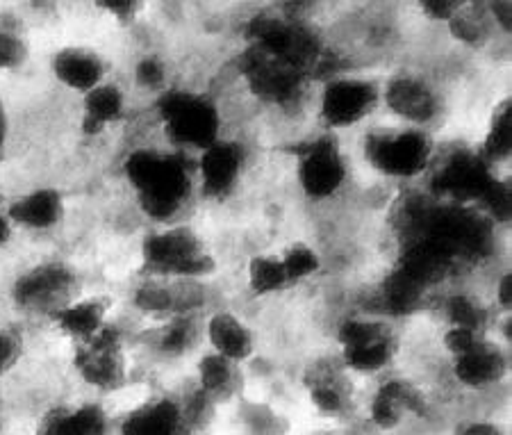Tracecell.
<instances>
[{"mask_svg": "<svg viewBox=\"0 0 512 435\" xmlns=\"http://www.w3.org/2000/svg\"><path fill=\"white\" fill-rule=\"evenodd\" d=\"M123 174L144 215L160 224L176 219L196 190L194 164L180 151L135 149L123 162Z\"/></svg>", "mask_w": 512, "mask_h": 435, "instance_id": "1", "label": "cell"}, {"mask_svg": "<svg viewBox=\"0 0 512 435\" xmlns=\"http://www.w3.org/2000/svg\"><path fill=\"white\" fill-rule=\"evenodd\" d=\"M362 158L378 176L415 180L433 169L435 142L428 130L410 126L374 128L362 137Z\"/></svg>", "mask_w": 512, "mask_h": 435, "instance_id": "2", "label": "cell"}, {"mask_svg": "<svg viewBox=\"0 0 512 435\" xmlns=\"http://www.w3.org/2000/svg\"><path fill=\"white\" fill-rule=\"evenodd\" d=\"M164 135L176 151L201 153L221 139V110L208 94L167 87L158 98Z\"/></svg>", "mask_w": 512, "mask_h": 435, "instance_id": "3", "label": "cell"}, {"mask_svg": "<svg viewBox=\"0 0 512 435\" xmlns=\"http://www.w3.org/2000/svg\"><path fill=\"white\" fill-rule=\"evenodd\" d=\"M142 262L148 276L162 281H201L217 269L201 237L187 226H164L148 235L142 244Z\"/></svg>", "mask_w": 512, "mask_h": 435, "instance_id": "4", "label": "cell"}, {"mask_svg": "<svg viewBox=\"0 0 512 435\" xmlns=\"http://www.w3.org/2000/svg\"><path fill=\"white\" fill-rule=\"evenodd\" d=\"M344 369L378 374L390 367L399 351L394 328L376 317H346L337 326Z\"/></svg>", "mask_w": 512, "mask_h": 435, "instance_id": "5", "label": "cell"}, {"mask_svg": "<svg viewBox=\"0 0 512 435\" xmlns=\"http://www.w3.org/2000/svg\"><path fill=\"white\" fill-rule=\"evenodd\" d=\"M349 164L340 142L330 135L312 137L296 149V183L305 199L324 203L344 190Z\"/></svg>", "mask_w": 512, "mask_h": 435, "instance_id": "6", "label": "cell"}, {"mask_svg": "<svg viewBox=\"0 0 512 435\" xmlns=\"http://www.w3.org/2000/svg\"><path fill=\"white\" fill-rule=\"evenodd\" d=\"M381 105V85L365 76H330L319 96V117L328 130H349Z\"/></svg>", "mask_w": 512, "mask_h": 435, "instance_id": "7", "label": "cell"}, {"mask_svg": "<svg viewBox=\"0 0 512 435\" xmlns=\"http://www.w3.org/2000/svg\"><path fill=\"white\" fill-rule=\"evenodd\" d=\"M433 190L453 205H483L499 183L494 169L483 160L481 153L458 149L449 158L433 164Z\"/></svg>", "mask_w": 512, "mask_h": 435, "instance_id": "8", "label": "cell"}, {"mask_svg": "<svg viewBox=\"0 0 512 435\" xmlns=\"http://www.w3.org/2000/svg\"><path fill=\"white\" fill-rule=\"evenodd\" d=\"M73 369L94 390H117L126 383L128 360L119 328L107 324L92 340L76 344Z\"/></svg>", "mask_w": 512, "mask_h": 435, "instance_id": "9", "label": "cell"}, {"mask_svg": "<svg viewBox=\"0 0 512 435\" xmlns=\"http://www.w3.org/2000/svg\"><path fill=\"white\" fill-rule=\"evenodd\" d=\"M381 103L403 126L426 130L442 112V96L431 80L419 73L399 71L381 87Z\"/></svg>", "mask_w": 512, "mask_h": 435, "instance_id": "10", "label": "cell"}, {"mask_svg": "<svg viewBox=\"0 0 512 435\" xmlns=\"http://www.w3.org/2000/svg\"><path fill=\"white\" fill-rule=\"evenodd\" d=\"M242 76L260 101L276 105V108H289V105L299 103L305 85H308V73L271 60L255 48H249L244 55Z\"/></svg>", "mask_w": 512, "mask_h": 435, "instance_id": "11", "label": "cell"}, {"mask_svg": "<svg viewBox=\"0 0 512 435\" xmlns=\"http://www.w3.org/2000/svg\"><path fill=\"white\" fill-rule=\"evenodd\" d=\"M73 287H76V274L71 267L62 262H44L16 278L12 299L16 306L28 313L51 315L53 310L64 306Z\"/></svg>", "mask_w": 512, "mask_h": 435, "instance_id": "12", "label": "cell"}, {"mask_svg": "<svg viewBox=\"0 0 512 435\" xmlns=\"http://www.w3.org/2000/svg\"><path fill=\"white\" fill-rule=\"evenodd\" d=\"M246 167V149L242 142L221 137L208 149L198 153L194 178L205 199L224 201L235 192Z\"/></svg>", "mask_w": 512, "mask_h": 435, "instance_id": "13", "label": "cell"}, {"mask_svg": "<svg viewBox=\"0 0 512 435\" xmlns=\"http://www.w3.org/2000/svg\"><path fill=\"white\" fill-rule=\"evenodd\" d=\"M51 73L62 87L85 96L98 85H103L107 76V64L103 55L94 51V48L66 46L53 55Z\"/></svg>", "mask_w": 512, "mask_h": 435, "instance_id": "14", "label": "cell"}, {"mask_svg": "<svg viewBox=\"0 0 512 435\" xmlns=\"http://www.w3.org/2000/svg\"><path fill=\"white\" fill-rule=\"evenodd\" d=\"M5 212L12 226L32 233H46L60 226L66 205L60 190H55V187H37V190H30L21 194L19 199H14L7 205Z\"/></svg>", "mask_w": 512, "mask_h": 435, "instance_id": "15", "label": "cell"}, {"mask_svg": "<svg viewBox=\"0 0 512 435\" xmlns=\"http://www.w3.org/2000/svg\"><path fill=\"white\" fill-rule=\"evenodd\" d=\"M451 360L453 379L469 390H487L492 385H499L510 369L506 349L492 340H487L483 347L469 351L465 356Z\"/></svg>", "mask_w": 512, "mask_h": 435, "instance_id": "16", "label": "cell"}, {"mask_svg": "<svg viewBox=\"0 0 512 435\" xmlns=\"http://www.w3.org/2000/svg\"><path fill=\"white\" fill-rule=\"evenodd\" d=\"M426 399L415 385L406 379H390L378 385L369 401V417L381 431H392L401 426L408 415H419Z\"/></svg>", "mask_w": 512, "mask_h": 435, "instance_id": "17", "label": "cell"}, {"mask_svg": "<svg viewBox=\"0 0 512 435\" xmlns=\"http://www.w3.org/2000/svg\"><path fill=\"white\" fill-rule=\"evenodd\" d=\"M187 413L176 399H148L126 413L119 435H183Z\"/></svg>", "mask_w": 512, "mask_h": 435, "instance_id": "18", "label": "cell"}, {"mask_svg": "<svg viewBox=\"0 0 512 435\" xmlns=\"http://www.w3.org/2000/svg\"><path fill=\"white\" fill-rule=\"evenodd\" d=\"M205 338H208L212 354L242 365L255 354V335L251 326L235 313L219 310L205 324Z\"/></svg>", "mask_w": 512, "mask_h": 435, "instance_id": "19", "label": "cell"}, {"mask_svg": "<svg viewBox=\"0 0 512 435\" xmlns=\"http://www.w3.org/2000/svg\"><path fill=\"white\" fill-rule=\"evenodd\" d=\"M107 303L103 299H71L51 313L57 331L76 344L92 340L107 326Z\"/></svg>", "mask_w": 512, "mask_h": 435, "instance_id": "20", "label": "cell"}, {"mask_svg": "<svg viewBox=\"0 0 512 435\" xmlns=\"http://www.w3.org/2000/svg\"><path fill=\"white\" fill-rule=\"evenodd\" d=\"M126 112L128 98L123 89L105 80L103 85L82 96V130L92 137L101 135L126 119Z\"/></svg>", "mask_w": 512, "mask_h": 435, "instance_id": "21", "label": "cell"}, {"mask_svg": "<svg viewBox=\"0 0 512 435\" xmlns=\"http://www.w3.org/2000/svg\"><path fill=\"white\" fill-rule=\"evenodd\" d=\"M308 397L321 415L337 417L351 406V383L342 369L333 365H317L305 376Z\"/></svg>", "mask_w": 512, "mask_h": 435, "instance_id": "22", "label": "cell"}, {"mask_svg": "<svg viewBox=\"0 0 512 435\" xmlns=\"http://www.w3.org/2000/svg\"><path fill=\"white\" fill-rule=\"evenodd\" d=\"M198 395L205 401H230L242 390V372L237 363L217 354H205L196 365Z\"/></svg>", "mask_w": 512, "mask_h": 435, "instance_id": "23", "label": "cell"}, {"mask_svg": "<svg viewBox=\"0 0 512 435\" xmlns=\"http://www.w3.org/2000/svg\"><path fill=\"white\" fill-rule=\"evenodd\" d=\"M110 415L98 404L60 408L48 417L41 435H110Z\"/></svg>", "mask_w": 512, "mask_h": 435, "instance_id": "24", "label": "cell"}, {"mask_svg": "<svg viewBox=\"0 0 512 435\" xmlns=\"http://www.w3.org/2000/svg\"><path fill=\"white\" fill-rule=\"evenodd\" d=\"M135 306L146 315L155 317H176L187 315V303L183 301V290H176L171 283L162 278H148L135 290Z\"/></svg>", "mask_w": 512, "mask_h": 435, "instance_id": "25", "label": "cell"}, {"mask_svg": "<svg viewBox=\"0 0 512 435\" xmlns=\"http://www.w3.org/2000/svg\"><path fill=\"white\" fill-rule=\"evenodd\" d=\"M442 313L453 328H469V331L478 333L490 331L492 310L472 292L458 290L447 294V299L442 301Z\"/></svg>", "mask_w": 512, "mask_h": 435, "instance_id": "26", "label": "cell"}, {"mask_svg": "<svg viewBox=\"0 0 512 435\" xmlns=\"http://www.w3.org/2000/svg\"><path fill=\"white\" fill-rule=\"evenodd\" d=\"M198 335H201V328H198L192 315H176L169 317L160 328L158 338H155V347H158V354L164 358H178L194 349Z\"/></svg>", "mask_w": 512, "mask_h": 435, "instance_id": "27", "label": "cell"}, {"mask_svg": "<svg viewBox=\"0 0 512 435\" xmlns=\"http://www.w3.org/2000/svg\"><path fill=\"white\" fill-rule=\"evenodd\" d=\"M483 155V160L490 164L494 169L497 164H503L510 160L512 153V108H510V98L503 101L497 112L492 114L490 128H487L483 149L478 151Z\"/></svg>", "mask_w": 512, "mask_h": 435, "instance_id": "28", "label": "cell"}, {"mask_svg": "<svg viewBox=\"0 0 512 435\" xmlns=\"http://www.w3.org/2000/svg\"><path fill=\"white\" fill-rule=\"evenodd\" d=\"M246 278H249L253 297H274V294H280L285 287H289L280 258L269 256V253H260V256H253L249 260Z\"/></svg>", "mask_w": 512, "mask_h": 435, "instance_id": "29", "label": "cell"}, {"mask_svg": "<svg viewBox=\"0 0 512 435\" xmlns=\"http://www.w3.org/2000/svg\"><path fill=\"white\" fill-rule=\"evenodd\" d=\"M485 7V5H483ZM451 37L465 46H481L490 35V19L485 12H478L476 7L462 5V10L447 23Z\"/></svg>", "mask_w": 512, "mask_h": 435, "instance_id": "30", "label": "cell"}, {"mask_svg": "<svg viewBox=\"0 0 512 435\" xmlns=\"http://www.w3.org/2000/svg\"><path fill=\"white\" fill-rule=\"evenodd\" d=\"M280 258V265H283L289 285H296L301 281H308V278L317 276L321 269V256L317 249H312L310 244H292L287 246L283 256Z\"/></svg>", "mask_w": 512, "mask_h": 435, "instance_id": "31", "label": "cell"}, {"mask_svg": "<svg viewBox=\"0 0 512 435\" xmlns=\"http://www.w3.org/2000/svg\"><path fill=\"white\" fill-rule=\"evenodd\" d=\"M242 424L249 435H285L287 424L274 408L264 404H244L239 410Z\"/></svg>", "mask_w": 512, "mask_h": 435, "instance_id": "32", "label": "cell"}, {"mask_svg": "<svg viewBox=\"0 0 512 435\" xmlns=\"http://www.w3.org/2000/svg\"><path fill=\"white\" fill-rule=\"evenodd\" d=\"M28 60V41L14 28L0 26V71H16Z\"/></svg>", "mask_w": 512, "mask_h": 435, "instance_id": "33", "label": "cell"}, {"mask_svg": "<svg viewBox=\"0 0 512 435\" xmlns=\"http://www.w3.org/2000/svg\"><path fill=\"white\" fill-rule=\"evenodd\" d=\"M167 64H164L162 57L158 55H144L142 60L137 62L135 67V80L139 87L148 89V92H158L162 94L167 89Z\"/></svg>", "mask_w": 512, "mask_h": 435, "instance_id": "34", "label": "cell"}, {"mask_svg": "<svg viewBox=\"0 0 512 435\" xmlns=\"http://www.w3.org/2000/svg\"><path fill=\"white\" fill-rule=\"evenodd\" d=\"M487 340H490V335L487 333L469 331V328L447 326V331H444V335H442V347L447 349V354L451 358H458V356L469 354V351H474L478 347H483Z\"/></svg>", "mask_w": 512, "mask_h": 435, "instance_id": "35", "label": "cell"}, {"mask_svg": "<svg viewBox=\"0 0 512 435\" xmlns=\"http://www.w3.org/2000/svg\"><path fill=\"white\" fill-rule=\"evenodd\" d=\"M21 338L12 331H0V376L10 372L21 358Z\"/></svg>", "mask_w": 512, "mask_h": 435, "instance_id": "36", "label": "cell"}, {"mask_svg": "<svg viewBox=\"0 0 512 435\" xmlns=\"http://www.w3.org/2000/svg\"><path fill=\"white\" fill-rule=\"evenodd\" d=\"M462 5L458 0H428V3H421V12H424L426 19L437 21V23H449L453 16H456Z\"/></svg>", "mask_w": 512, "mask_h": 435, "instance_id": "37", "label": "cell"}, {"mask_svg": "<svg viewBox=\"0 0 512 435\" xmlns=\"http://www.w3.org/2000/svg\"><path fill=\"white\" fill-rule=\"evenodd\" d=\"M98 10H103L105 14H110L114 21L119 23H132L137 19L142 5L132 3V0H107V3H98Z\"/></svg>", "mask_w": 512, "mask_h": 435, "instance_id": "38", "label": "cell"}, {"mask_svg": "<svg viewBox=\"0 0 512 435\" xmlns=\"http://www.w3.org/2000/svg\"><path fill=\"white\" fill-rule=\"evenodd\" d=\"M485 14L492 26H497L503 35H510L512 30V3L510 0H494V3L485 5Z\"/></svg>", "mask_w": 512, "mask_h": 435, "instance_id": "39", "label": "cell"}, {"mask_svg": "<svg viewBox=\"0 0 512 435\" xmlns=\"http://www.w3.org/2000/svg\"><path fill=\"white\" fill-rule=\"evenodd\" d=\"M456 435H506V431L490 420H469L458 426Z\"/></svg>", "mask_w": 512, "mask_h": 435, "instance_id": "40", "label": "cell"}, {"mask_svg": "<svg viewBox=\"0 0 512 435\" xmlns=\"http://www.w3.org/2000/svg\"><path fill=\"white\" fill-rule=\"evenodd\" d=\"M494 301H497V306L501 308V313H510L512 308V272L510 269H506L499 276L497 281V290H494Z\"/></svg>", "mask_w": 512, "mask_h": 435, "instance_id": "41", "label": "cell"}, {"mask_svg": "<svg viewBox=\"0 0 512 435\" xmlns=\"http://www.w3.org/2000/svg\"><path fill=\"white\" fill-rule=\"evenodd\" d=\"M7 137H10V117H7L5 101L0 98V155H3L7 146Z\"/></svg>", "mask_w": 512, "mask_h": 435, "instance_id": "42", "label": "cell"}, {"mask_svg": "<svg viewBox=\"0 0 512 435\" xmlns=\"http://www.w3.org/2000/svg\"><path fill=\"white\" fill-rule=\"evenodd\" d=\"M14 235V226L10 224V219H7V212L0 210V249L12 240Z\"/></svg>", "mask_w": 512, "mask_h": 435, "instance_id": "43", "label": "cell"}, {"mask_svg": "<svg viewBox=\"0 0 512 435\" xmlns=\"http://www.w3.org/2000/svg\"><path fill=\"white\" fill-rule=\"evenodd\" d=\"M39 435H41V433H39Z\"/></svg>", "mask_w": 512, "mask_h": 435, "instance_id": "44", "label": "cell"}]
</instances>
